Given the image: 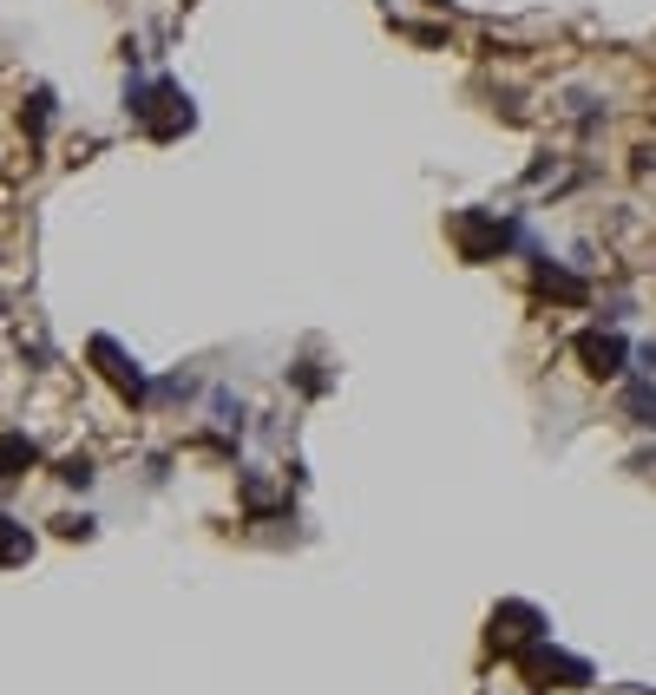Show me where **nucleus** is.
<instances>
[{
    "label": "nucleus",
    "instance_id": "nucleus-1",
    "mask_svg": "<svg viewBox=\"0 0 656 695\" xmlns=\"http://www.w3.org/2000/svg\"><path fill=\"white\" fill-rule=\"evenodd\" d=\"M519 670H526L532 690H585V683H591V663L559 657V650H545V644H532V650L519 657Z\"/></svg>",
    "mask_w": 656,
    "mask_h": 695
},
{
    "label": "nucleus",
    "instance_id": "nucleus-2",
    "mask_svg": "<svg viewBox=\"0 0 656 695\" xmlns=\"http://www.w3.org/2000/svg\"><path fill=\"white\" fill-rule=\"evenodd\" d=\"M578 361H585V374L611 381V374H624V361H631V341H624V335H605V328H591V335H578Z\"/></svg>",
    "mask_w": 656,
    "mask_h": 695
},
{
    "label": "nucleus",
    "instance_id": "nucleus-3",
    "mask_svg": "<svg viewBox=\"0 0 656 695\" xmlns=\"http://www.w3.org/2000/svg\"><path fill=\"white\" fill-rule=\"evenodd\" d=\"M539 624H545L539 611H526V604H506V611L493 617V644H499V650H519V644H532V637H539Z\"/></svg>",
    "mask_w": 656,
    "mask_h": 695
},
{
    "label": "nucleus",
    "instance_id": "nucleus-4",
    "mask_svg": "<svg viewBox=\"0 0 656 695\" xmlns=\"http://www.w3.org/2000/svg\"><path fill=\"white\" fill-rule=\"evenodd\" d=\"M624 414H631V427H656V381H631L624 387Z\"/></svg>",
    "mask_w": 656,
    "mask_h": 695
},
{
    "label": "nucleus",
    "instance_id": "nucleus-5",
    "mask_svg": "<svg viewBox=\"0 0 656 695\" xmlns=\"http://www.w3.org/2000/svg\"><path fill=\"white\" fill-rule=\"evenodd\" d=\"M99 479V466H92V453H66L59 460V486H72V493H85Z\"/></svg>",
    "mask_w": 656,
    "mask_h": 695
},
{
    "label": "nucleus",
    "instance_id": "nucleus-6",
    "mask_svg": "<svg viewBox=\"0 0 656 695\" xmlns=\"http://www.w3.org/2000/svg\"><path fill=\"white\" fill-rule=\"evenodd\" d=\"M39 453H33V440H0V479H13V473H26Z\"/></svg>",
    "mask_w": 656,
    "mask_h": 695
},
{
    "label": "nucleus",
    "instance_id": "nucleus-7",
    "mask_svg": "<svg viewBox=\"0 0 656 695\" xmlns=\"http://www.w3.org/2000/svg\"><path fill=\"white\" fill-rule=\"evenodd\" d=\"M13 558H33V538L13 532V519H0V565H13Z\"/></svg>",
    "mask_w": 656,
    "mask_h": 695
},
{
    "label": "nucleus",
    "instance_id": "nucleus-8",
    "mask_svg": "<svg viewBox=\"0 0 656 695\" xmlns=\"http://www.w3.org/2000/svg\"><path fill=\"white\" fill-rule=\"evenodd\" d=\"M59 532H66V538H92V519H85V512H66Z\"/></svg>",
    "mask_w": 656,
    "mask_h": 695
}]
</instances>
